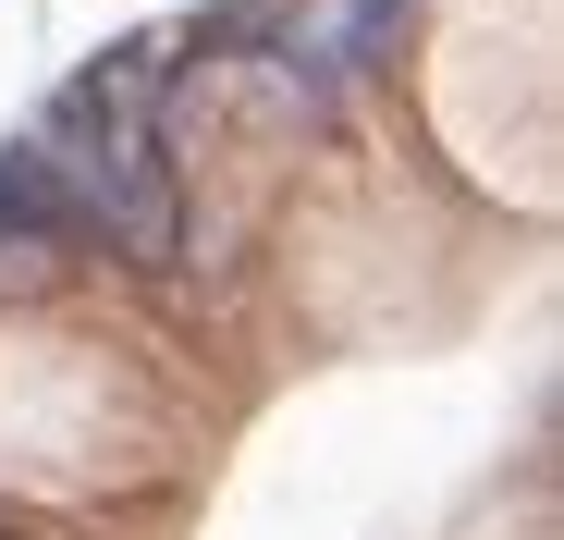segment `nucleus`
Here are the masks:
<instances>
[{
    "instance_id": "nucleus-1",
    "label": "nucleus",
    "mask_w": 564,
    "mask_h": 540,
    "mask_svg": "<svg viewBox=\"0 0 564 540\" xmlns=\"http://www.w3.org/2000/svg\"><path fill=\"white\" fill-rule=\"evenodd\" d=\"M393 25H405V0H307V25H295V37H270L258 62L282 74V99L332 111V99H344V74H368V62L393 50Z\"/></svg>"
},
{
    "instance_id": "nucleus-2",
    "label": "nucleus",
    "mask_w": 564,
    "mask_h": 540,
    "mask_svg": "<svg viewBox=\"0 0 564 540\" xmlns=\"http://www.w3.org/2000/svg\"><path fill=\"white\" fill-rule=\"evenodd\" d=\"M0 234H74V209H62V172L13 136L0 148Z\"/></svg>"
}]
</instances>
